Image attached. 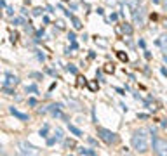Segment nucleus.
I'll return each mask as SVG.
<instances>
[{"mask_svg": "<svg viewBox=\"0 0 167 156\" xmlns=\"http://www.w3.org/2000/svg\"><path fill=\"white\" fill-rule=\"evenodd\" d=\"M132 146L134 149L138 151V153H146L148 148H150V144H148V135H146L145 130H136L134 134H132Z\"/></svg>", "mask_w": 167, "mask_h": 156, "instance_id": "nucleus-1", "label": "nucleus"}, {"mask_svg": "<svg viewBox=\"0 0 167 156\" xmlns=\"http://www.w3.org/2000/svg\"><path fill=\"white\" fill-rule=\"evenodd\" d=\"M97 137H99L103 142H106L108 146H111V144H117V142H118V135L115 134V132L108 130V128H103V127L97 128Z\"/></svg>", "mask_w": 167, "mask_h": 156, "instance_id": "nucleus-2", "label": "nucleus"}, {"mask_svg": "<svg viewBox=\"0 0 167 156\" xmlns=\"http://www.w3.org/2000/svg\"><path fill=\"white\" fill-rule=\"evenodd\" d=\"M153 153L162 154V156H167V139L155 137V139H153Z\"/></svg>", "mask_w": 167, "mask_h": 156, "instance_id": "nucleus-3", "label": "nucleus"}, {"mask_svg": "<svg viewBox=\"0 0 167 156\" xmlns=\"http://www.w3.org/2000/svg\"><path fill=\"white\" fill-rule=\"evenodd\" d=\"M18 149H19L21 154H35V153H37V148H33V146L26 141H21L19 144H18Z\"/></svg>", "mask_w": 167, "mask_h": 156, "instance_id": "nucleus-4", "label": "nucleus"}, {"mask_svg": "<svg viewBox=\"0 0 167 156\" xmlns=\"http://www.w3.org/2000/svg\"><path fill=\"white\" fill-rule=\"evenodd\" d=\"M18 83H19V78L16 76V75H12V73H5L4 85H7V87H16Z\"/></svg>", "mask_w": 167, "mask_h": 156, "instance_id": "nucleus-5", "label": "nucleus"}, {"mask_svg": "<svg viewBox=\"0 0 167 156\" xmlns=\"http://www.w3.org/2000/svg\"><path fill=\"white\" fill-rule=\"evenodd\" d=\"M145 12H143V9H132V16H134V21H136V24H143V19H145Z\"/></svg>", "mask_w": 167, "mask_h": 156, "instance_id": "nucleus-6", "label": "nucleus"}, {"mask_svg": "<svg viewBox=\"0 0 167 156\" xmlns=\"http://www.w3.org/2000/svg\"><path fill=\"white\" fill-rule=\"evenodd\" d=\"M9 111H11V114H14V116H18V118H19V120H23V121H28V120H30V116H28V114H25V113H19V111H18V109H14V108H11Z\"/></svg>", "mask_w": 167, "mask_h": 156, "instance_id": "nucleus-7", "label": "nucleus"}, {"mask_svg": "<svg viewBox=\"0 0 167 156\" xmlns=\"http://www.w3.org/2000/svg\"><path fill=\"white\" fill-rule=\"evenodd\" d=\"M63 139V130L61 128H56V134H54V139H49V144H54L56 141H61Z\"/></svg>", "mask_w": 167, "mask_h": 156, "instance_id": "nucleus-8", "label": "nucleus"}, {"mask_svg": "<svg viewBox=\"0 0 167 156\" xmlns=\"http://www.w3.org/2000/svg\"><path fill=\"white\" fill-rule=\"evenodd\" d=\"M160 45V47H162V49H167V33H164V35L160 36L159 38V42H157Z\"/></svg>", "mask_w": 167, "mask_h": 156, "instance_id": "nucleus-9", "label": "nucleus"}, {"mask_svg": "<svg viewBox=\"0 0 167 156\" xmlns=\"http://www.w3.org/2000/svg\"><path fill=\"white\" fill-rule=\"evenodd\" d=\"M78 154H89V156H94V154H96V151H94V149L82 148V149H78Z\"/></svg>", "mask_w": 167, "mask_h": 156, "instance_id": "nucleus-10", "label": "nucleus"}, {"mask_svg": "<svg viewBox=\"0 0 167 156\" xmlns=\"http://www.w3.org/2000/svg\"><path fill=\"white\" fill-rule=\"evenodd\" d=\"M71 23H73V28H75V30L82 28V21H80L78 17H75V16H71Z\"/></svg>", "mask_w": 167, "mask_h": 156, "instance_id": "nucleus-11", "label": "nucleus"}, {"mask_svg": "<svg viewBox=\"0 0 167 156\" xmlns=\"http://www.w3.org/2000/svg\"><path fill=\"white\" fill-rule=\"evenodd\" d=\"M68 128H70V132H71V134H75L77 137H80V135H82V130H80V128H77L75 125H70V123H68Z\"/></svg>", "mask_w": 167, "mask_h": 156, "instance_id": "nucleus-12", "label": "nucleus"}, {"mask_svg": "<svg viewBox=\"0 0 167 156\" xmlns=\"http://www.w3.org/2000/svg\"><path fill=\"white\" fill-rule=\"evenodd\" d=\"M122 30H124V33H125V35H131V33H132V26H131V24H127V23H124Z\"/></svg>", "mask_w": 167, "mask_h": 156, "instance_id": "nucleus-13", "label": "nucleus"}, {"mask_svg": "<svg viewBox=\"0 0 167 156\" xmlns=\"http://www.w3.org/2000/svg\"><path fill=\"white\" fill-rule=\"evenodd\" d=\"M127 4H129V7L131 9H136V7H139V0H125Z\"/></svg>", "mask_w": 167, "mask_h": 156, "instance_id": "nucleus-14", "label": "nucleus"}, {"mask_svg": "<svg viewBox=\"0 0 167 156\" xmlns=\"http://www.w3.org/2000/svg\"><path fill=\"white\" fill-rule=\"evenodd\" d=\"M75 146H77V144H75V141H70V139H68V141H64V148H66V149H70V148L73 149Z\"/></svg>", "mask_w": 167, "mask_h": 156, "instance_id": "nucleus-15", "label": "nucleus"}, {"mask_svg": "<svg viewBox=\"0 0 167 156\" xmlns=\"http://www.w3.org/2000/svg\"><path fill=\"white\" fill-rule=\"evenodd\" d=\"M117 56H118V59H120V61H124V63H127V54H124V52H118Z\"/></svg>", "mask_w": 167, "mask_h": 156, "instance_id": "nucleus-16", "label": "nucleus"}, {"mask_svg": "<svg viewBox=\"0 0 167 156\" xmlns=\"http://www.w3.org/2000/svg\"><path fill=\"white\" fill-rule=\"evenodd\" d=\"M47 130H49V125H44L40 130V135H44V137H47Z\"/></svg>", "mask_w": 167, "mask_h": 156, "instance_id": "nucleus-17", "label": "nucleus"}, {"mask_svg": "<svg viewBox=\"0 0 167 156\" xmlns=\"http://www.w3.org/2000/svg\"><path fill=\"white\" fill-rule=\"evenodd\" d=\"M89 89L92 90V92H94V90H97V83H96V82H90V83H89Z\"/></svg>", "mask_w": 167, "mask_h": 156, "instance_id": "nucleus-18", "label": "nucleus"}, {"mask_svg": "<svg viewBox=\"0 0 167 156\" xmlns=\"http://www.w3.org/2000/svg\"><path fill=\"white\" fill-rule=\"evenodd\" d=\"M113 70H115L113 64H106V71H108V73H113Z\"/></svg>", "mask_w": 167, "mask_h": 156, "instance_id": "nucleus-19", "label": "nucleus"}, {"mask_svg": "<svg viewBox=\"0 0 167 156\" xmlns=\"http://www.w3.org/2000/svg\"><path fill=\"white\" fill-rule=\"evenodd\" d=\"M26 92H37V87L31 85V87H26Z\"/></svg>", "mask_w": 167, "mask_h": 156, "instance_id": "nucleus-20", "label": "nucleus"}, {"mask_svg": "<svg viewBox=\"0 0 167 156\" xmlns=\"http://www.w3.org/2000/svg\"><path fill=\"white\" fill-rule=\"evenodd\" d=\"M68 71H71V73H77V68L73 66V64H70V66H68Z\"/></svg>", "mask_w": 167, "mask_h": 156, "instance_id": "nucleus-21", "label": "nucleus"}, {"mask_svg": "<svg viewBox=\"0 0 167 156\" xmlns=\"http://www.w3.org/2000/svg\"><path fill=\"white\" fill-rule=\"evenodd\" d=\"M78 83H80V85H85V83H87V82H85V78L78 76Z\"/></svg>", "mask_w": 167, "mask_h": 156, "instance_id": "nucleus-22", "label": "nucleus"}, {"mask_svg": "<svg viewBox=\"0 0 167 156\" xmlns=\"http://www.w3.org/2000/svg\"><path fill=\"white\" fill-rule=\"evenodd\" d=\"M28 102H30V106H35V104H37V101H35V99H30Z\"/></svg>", "mask_w": 167, "mask_h": 156, "instance_id": "nucleus-23", "label": "nucleus"}, {"mask_svg": "<svg viewBox=\"0 0 167 156\" xmlns=\"http://www.w3.org/2000/svg\"><path fill=\"white\" fill-rule=\"evenodd\" d=\"M164 5H165V9H167V0H164Z\"/></svg>", "mask_w": 167, "mask_h": 156, "instance_id": "nucleus-24", "label": "nucleus"}, {"mask_svg": "<svg viewBox=\"0 0 167 156\" xmlns=\"http://www.w3.org/2000/svg\"><path fill=\"white\" fill-rule=\"evenodd\" d=\"M152 2H155V4H159V2H160V0H152Z\"/></svg>", "mask_w": 167, "mask_h": 156, "instance_id": "nucleus-25", "label": "nucleus"}, {"mask_svg": "<svg viewBox=\"0 0 167 156\" xmlns=\"http://www.w3.org/2000/svg\"><path fill=\"white\" fill-rule=\"evenodd\" d=\"M63 2H66V0H63Z\"/></svg>", "mask_w": 167, "mask_h": 156, "instance_id": "nucleus-26", "label": "nucleus"}]
</instances>
